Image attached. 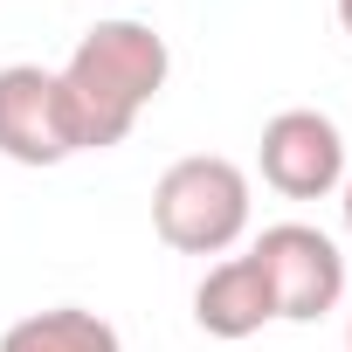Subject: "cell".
<instances>
[{"instance_id":"6da1fadb","label":"cell","mask_w":352,"mask_h":352,"mask_svg":"<svg viewBox=\"0 0 352 352\" xmlns=\"http://www.w3.org/2000/svg\"><path fill=\"white\" fill-rule=\"evenodd\" d=\"M173 76V49L152 21H97L69 63L56 69V97H63V124L76 152H111L131 138V124L145 118V104L166 90Z\"/></svg>"},{"instance_id":"7a4b0ae2","label":"cell","mask_w":352,"mask_h":352,"mask_svg":"<svg viewBox=\"0 0 352 352\" xmlns=\"http://www.w3.org/2000/svg\"><path fill=\"white\" fill-rule=\"evenodd\" d=\"M249 214H256L249 173L221 152L173 159L152 187V228L173 256H228L249 235Z\"/></svg>"},{"instance_id":"3957f363","label":"cell","mask_w":352,"mask_h":352,"mask_svg":"<svg viewBox=\"0 0 352 352\" xmlns=\"http://www.w3.org/2000/svg\"><path fill=\"white\" fill-rule=\"evenodd\" d=\"M249 256L263 263L270 276V297H276V318L283 324H318L324 311L345 304V256L324 228L311 221H276L249 242Z\"/></svg>"},{"instance_id":"277c9868","label":"cell","mask_w":352,"mask_h":352,"mask_svg":"<svg viewBox=\"0 0 352 352\" xmlns=\"http://www.w3.org/2000/svg\"><path fill=\"white\" fill-rule=\"evenodd\" d=\"M256 166H263V187H276L283 201H324L345 187V131L338 118L311 111V104H290L263 124V145H256Z\"/></svg>"},{"instance_id":"5b68a950","label":"cell","mask_w":352,"mask_h":352,"mask_svg":"<svg viewBox=\"0 0 352 352\" xmlns=\"http://www.w3.org/2000/svg\"><path fill=\"white\" fill-rule=\"evenodd\" d=\"M0 159H14V166L76 159L69 124H63V97H56V69H42V63L0 69Z\"/></svg>"},{"instance_id":"8992f818","label":"cell","mask_w":352,"mask_h":352,"mask_svg":"<svg viewBox=\"0 0 352 352\" xmlns=\"http://www.w3.org/2000/svg\"><path fill=\"white\" fill-rule=\"evenodd\" d=\"M194 324L208 338H256L263 324H276V297L256 256H221L208 263V276L194 283Z\"/></svg>"},{"instance_id":"52a82bcc","label":"cell","mask_w":352,"mask_h":352,"mask_svg":"<svg viewBox=\"0 0 352 352\" xmlns=\"http://www.w3.org/2000/svg\"><path fill=\"white\" fill-rule=\"evenodd\" d=\"M0 352H124V338L111 318H97L83 304H49L0 331Z\"/></svg>"},{"instance_id":"ba28073f","label":"cell","mask_w":352,"mask_h":352,"mask_svg":"<svg viewBox=\"0 0 352 352\" xmlns=\"http://www.w3.org/2000/svg\"><path fill=\"white\" fill-rule=\"evenodd\" d=\"M338 208H345V235H352V173H345V187H338Z\"/></svg>"},{"instance_id":"9c48e42d","label":"cell","mask_w":352,"mask_h":352,"mask_svg":"<svg viewBox=\"0 0 352 352\" xmlns=\"http://www.w3.org/2000/svg\"><path fill=\"white\" fill-rule=\"evenodd\" d=\"M338 28H345V35H352V0H338Z\"/></svg>"},{"instance_id":"30bf717a","label":"cell","mask_w":352,"mask_h":352,"mask_svg":"<svg viewBox=\"0 0 352 352\" xmlns=\"http://www.w3.org/2000/svg\"><path fill=\"white\" fill-rule=\"evenodd\" d=\"M345 352H352V318H345Z\"/></svg>"}]
</instances>
